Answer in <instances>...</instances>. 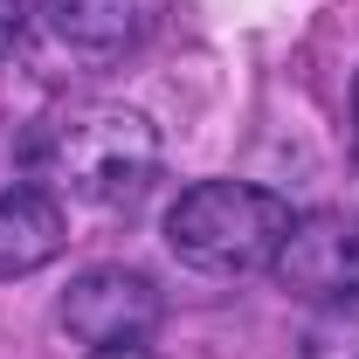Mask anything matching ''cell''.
I'll return each instance as SVG.
<instances>
[{"label": "cell", "mask_w": 359, "mask_h": 359, "mask_svg": "<svg viewBox=\"0 0 359 359\" xmlns=\"http://www.w3.org/2000/svg\"><path fill=\"white\" fill-rule=\"evenodd\" d=\"M269 269L304 304H346V297H359V222L339 215V208L297 215Z\"/></svg>", "instance_id": "277c9868"}, {"label": "cell", "mask_w": 359, "mask_h": 359, "mask_svg": "<svg viewBox=\"0 0 359 359\" xmlns=\"http://www.w3.org/2000/svg\"><path fill=\"white\" fill-rule=\"evenodd\" d=\"M290 201L249 187V180H201L187 187L166 215V242L187 269H208V276H242V269L276 263L283 235H290Z\"/></svg>", "instance_id": "7a4b0ae2"}, {"label": "cell", "mask_w": 359, "mask_h": 359, "mask_svg": "<svg viewBox=\"0 0 359 359\" xmlns=\"http://www.w3.org/2000/svg\"><path fill=\"white\" fill-rule=\"evenodd\" d=\"M304 359H359V297L325 304V318L304 332Z\"/></svg>", "instance_id": "52a82bcc"}, {"label": "cell", "mask_w": 359, "mask_h": 359, "mask_svg": "<svg viewBox=\"0 0 359 359\" xmlns=\"http://www.w3.org/2000/svg\"><path fill=\"white\" fill-rule=\"evenodd\" d=\"M35 173L69 194V201H90V208H125L138 201L152 173H159V132L145 111H125V104H90V111H69L55 118L42 138H35Z\"/></svg>", "instance_id": "6da1fadb"}, {"label": "cell", "mask_w": 359, "mask_h": 359, "mask_svg": "<svg viewBox=\"0 0 359 359\" xmlns=\"http://www.w3.org/2000/svg\"><path fill=\"white\" fill-rule=\"evenodd\" d=\"M159 318H166L159 283L145 269H125V263H97L62 290V332L97 359L145 353L159 339Z\"/></svg>", "instance_id": "3957f363"}, {"label": "cell", "mask_w": 359, "mask_h": 359, "mask_svg": "<svg viewBox=\"0 0 359 359\" xmlns=\"http://www.w3.org/2000/svg\"><path fill=\"white\" fill-rule=\"evenodd\" d=\"M42 35L69 55L111 62L138 42V0H42Z\"/></svg>", "instance_id": "8992f818"}, {"label": "cell", "mask_w": 359, "mask_h": 359, "mask_svg": "<svg viewBox=\"0 0 359 359\" xmlns=\"http://www.w3.org/2000/svg\"><path fill=\"white\" fill-rule=\"evenodd\" d=\"M62 242H69V222H62L55 194H42V187H7L0 194V283L55 263Z\"/></svg>", "instance_id": "5b68a950"}, {"label": "cell", "mask_w": 359, "mask_h": 359, "mask_svg": "<svg viewBox=\"0 0 359 359\" xmlns=\"http://www.w3.org/2000/svg\"><path fill=\"white\" fill-rule=\"evenodd\" d=\"M353 111H359V83H353Z\"/></svg>", "instance_id": "9c48e42d"}, {"label": "cell", "mask_w": 359, "mask_h": 359, "mask_svg": "<svg viewBox=\"0 0 359 359\" xmlns=\"http://www.w3.org/2000/svg\"><path fill=\"white\" fill-rule=\"evenodd\" d=\"M21 21H28V14H21V0H0V62H7V48L21 42Z\"/></svg>", "instance_id": "ba28073f"}]
</instances>
